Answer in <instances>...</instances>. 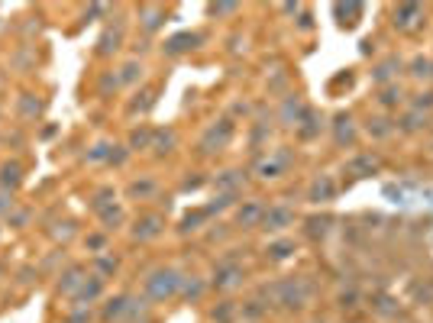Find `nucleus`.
I'll return each instance as SVG.
<instances>
[{
  "label": "nucleus",
  "mask_w": 433,
  "mask_h": 323,
  "mask_svg": "<svg viewBox=\"0 0 433 323\" xmlns=\"http://www.w3.org/2000/svg\"><path fill=\"white\" fill-rule=\"evenodd\" d=\"M311 297H314V288L304 275L282 278V281L272 285V304H278L288 314H301L304 307L311 304Z\"/></svg>",
  "instance_id": "obj_1"
},
{
  "label": "nucleus",
  "mask_w": 433,
  "mask_h": 323,
  "mask_svg": "<svg viewBox=\"0 0 433 323\" xmlns=\"http://www.w3.org/2000/svg\"><path fill=\"white\" fill-rule=\"evenodd\" d=\"M181 291V272L171 265H159L152 268L149 275L142 278V297L152 301V304H169L175 301Z\"/></svg>",
  "instance_id": "obj_2"
},
{
  "label": "nucleus",
  "mask_w": 433,
  "mask_h": 323,
  "mask_svg": "<svg viewBox=\"0 0 433 323\" xmlns=\"http://www.w3.org/2000/svg\"><path fill=\"white\" fill-rule=\"evenodd\" d=\"M243 281H246L243 262H236V258H220L216 268H214V278H210V288H214V291H236Z\"/></svg>",
  "instance_id": "obj_3"
},
{
  "label": "nucleus",
  "mask_w": 433,
  "mask_h": 323,
  "mask_svg": "<svg viewBox=\"0 0 433 323\" xmlns=\"http://www.w3.org/2000/svg\"><path fill=\"white\" fill-rule=\"evenodd\" d=\"M85 281H87V268L81 265V262H68V265L58 272L56 295H58V297H68V301H75Z\"/></svg>",
  "instance_id": "obj_4"
},
{
  "label": "nucleus",
  "mask_w": 433,
  "mask_h": 323,
  "mask_svg": "<svg viewBox=\"0 0 433 323\" xmlns=\"http://www.w3.org/2000/svg\"><path fill=\"white\" fill-rule=\"evenodd\" d=\"M294 165V156L288 152V149H275L272 156H265V158H259V165H255V172H259V178L262 181H272V178H282L288 168Z\"/></svg>",
  "instance_id": "obj_5"
},
{
  "label": "nucleus",
  "mask_w": 433,
  "mask_h": 323,
  "mask_svg": "<svg viewBox=\"0 0 433 323\" xmlns=\"http://www.w3.org/2000/svg\"><path fill=\"white\" fill-rule=\"evenodd\" d=\"M162 233H165V217L162 213H142L139 220L133 223V242H152V240H159Z\"/></svg>",
  "instance_id": "obj_6"
},
{
  "label": "nucleus",
  "mask_w": 433,
  "mask_h": 323,
  "mask_svg": "<svg viewBox=\"0 0 433 323\" xmlns=\"http://www.w3.org/2000/svg\"><path fill=\"white\" fill-rule=\"evenodd\" d=\"M298 220V213L291 207H285V204H275V207H265V217H262V226L259 230L265 233H285L288 226H294Z\"/></svg>",
  "instance_id": "obj_7"
},
{
  "label": "nucleus",
  "mask_w": 433,
  "mask_h": 323,
  "mask_svg": "<svg viewBox=\"0 0 433 323\" xmlns=\"http://www.w3.org/2000/svg\"><path fill=\"white\" fill-rule=\"evenodd\" d=\"M230 139H233V120L214 123V126L204 133V139H201V152H220Z\"/></svg>",
  "instance_id": "obj_8"
},
{
  "label": "nucleus",
  "mask_w": 433,
  "mask_h": 323,
  "mask_svg": "<svg viewBox=\"0 0 433 323\" xmlns=\"http://www.w3.org/2000/svg\"><path fill=\"white\" fill-rule=\"evenodd\" d=\"M262 217H265V204L262 201H246L243 207L236 210L239 230H255V226H262Z\"/></svg>",
  "instance_id": "obj_9"
},
{
  "label": "nucleus",
  "mask_w": 433,
  "mask_h": 323,
  "mask_svg": "<svg viewBox=\"0 0 433 323\" xmlns=\"http://www.w3.org/2000/svg\"><path fill=\"white\" fill-rule=\"evenodd\" d=\"M104 291H107V281L97 275H87V281L81 285V291H78L75 304H87V307H97V301H104Z\"/></svg>",
  "instance_id": "obj_10"
},
{
  "label": "nucleus",
  "mask_w": 433,
  "mask_h": 323,
  "mask_svg": "<svg viewBox=\"0 0 433 323\" xmlns=\"http://www.w3.org/2000/svg\"><path fill=\"white\" fill-rule=\"evenodd\" d=\"M207 281L204 278H198V275H181V291H178V297L181 301H191V304H198L201 297L207 295Z\"/></svg>",
  "instance_id": "obj_11"
},
{
  "label": "nucleus",
  "mask_w": 433,
  "mask_h": 323,
  "mask_svg": "<svg viewBox=\"0 0 433 323\" xmlns=\"http://www.w3.org/2000/svg\"><path fill=\"white\" fill-rule=\"evenodd\" d=\"M333 197H337V181H333L330 175L314 178L311 191H307V201H314V204H327V201H333Z\"/></svg>",
  "instance_id": "obj_12"
},
{
  "label": "nucleus",
  "mask_w": 433,
  "mask_h": 323,
  "mask_svg": "<svg viewBox=\"0 0 433 323\" xmlns=\"http://www.w3.org/2000/svg\"><path fill=\"white\" fill-rule=\"evenodd\" d=\"M117 272H120V258L113 256L110 249L101 252V256H94V262H91V275L104 278V281H107V278H113Z\"/></svg>",
  "instance_id": "obj_13"
},
{
  "label": "nucleus",
  "mask_w": 433,
  "mask_h": 323,
  "mask_svg": "<svg viewBox=\"0 0 433 323\" xmlns=\"http://www.w3.org/2000/svg\"><path fill=\"white\" fill-rule=\"evenodd\" d=\"M120 42H123V29L120 26H110L104 29V36L97 39V56H113V52H120Z\"/></svg>",
  "instance_id": "obj_14"
},
{
  "label": "nucleus",
  "mask_w": 433,
  "mask_h": 323,
  "mask_svg": "<svg viewBox=\"0 0 433 323\" xmlns=\"http://www.w3.org/2000/svg\"><path fill=\"white\" fill-rule=\"evenodd\" d=\"M243 185H246L243 172H223V175L216 178V191L226 194V197H236V194L243 191Z\"/></svg>",
  "instance_id": "obj_15"
},
{
  "label": "nucleus",
  "mask_w": 433,
  "mask_h": 323,
  "mask_svg": "<svg viewBox=\"0 0 433 323\" xmlns=\"http://www.w3.org/2000/svg\"><path fill=\"white\" fill-rule=\"evenodd\" d=\"M19 185H23V165L19 162H7V165L0 168V188L13 194Z\"/></svg>",
  "instance_id": "obj_16"
},
{
  "label": "nucleus",
  "mask_w": 433,
  "mask_h": 323,
  "mask_svg": "<svg viewBox=\"0 0 433 323\" xmlns=\"http://www.w3.org/2000/svg\"><path fill=\"white\" fill-rule=\"evenodd\" d=\"M421 17H424V13H421L417 3H405V7L395 10V26L398 29H414L417 23H421Z\"/></svg>",
  "instance_id": "obj_17"
},
{
  "label": "nucleus",
  "mask_w": 433,
  "mask_h": 323,
  "mask_svg": "<svg viewBox=\"0 0 433 323\" xmlns=\"http://www.w3.org/2000/svg\"><path fill=\"white\" fill-rule=\"evenodd\" d=\"M330 226H333V217H327V213L323 217H307L304 220V236L307 240H323L330 233Z\"/></svg>",
  "instance_id": "obj_18"
},
{
  "label": "nucleus",
  "mask_w": 433,
  "mask_h": 323,
  "mask_svg": "<svg viewBox=\"0 0 433 323\" xmlns=\"http://www.w3.org/2000/svg\"><path fill=\"white\" fill-rule=\"evenodd\" d=\"M97 220H101V226H104V233L110 230H120L123 223H126V213H123L120 204H113V207H107V210L97 213Z\"/></svg>",
  "instance_id": "obj_19"
},
{
  "label": "nucleus",
  "mask_w": 433,
  "mask_h": 323,
  "mask_svg": "<svg viewBox=\"0 0 433 323\" xmlns=\"http://www.w3.org/2000/svg\"><path fill=\"white\" fill-rule=\"evenodd\" d=\"M194 42H201L198 33H181V36H171L169 42H165V52H169V56H181V52H191Z\"/></svg>",
  "instance_id": "obj_20"
},
{
  "label": "nucleus",
  "mask_w": 433,
  "mask_h": 323,
  "mask_svg": "<svg viewBox=\"0 0 433 323\" xmlns=\"http://www.w3.org/2000/svg\"><path fill=\"white\" fill-rule=\"evenodd\" d=\"M210 320L214 323H236L239 320V304H236V301H220V304L210 310Z\"/></svg>",
  "instance_id": "obj_21"
},
{
  "label": "nucleus",
  "mask_w": 433,
  "mask_h": 323,
  "mask_svg": "<svg viewBox=\"0 0 433 323\" xmlns=\"http://www.w3.org/2000/svg\"><path fill=\"white\" fill-rule=\"evenodd\" d=\"M333 126H337V142L339 146H353V142H356V129H353V117H349V113H339Z\"/></svg>",
  "instance_id": "obj_22"
},
{
  "label": "nucleus",
  "mask_w": 433,
  "mask_h": 323,
  "mask_svg": "<svg viewBox=\"0 0 433 323\" xmlns=\"http://www.w3.org/2000/svg\"><path fill=\"white\" fill-rule=\"evenodd\" d=\"M304 117V103H301V97H285V103H282V120H285V126H298V120Z\"/></svg>",
  "instance_id": "obj_23"
},
{
  "label": "nucleus",
  "mask_w": 433,
  "mask_h": 323,
  "mask_svg": "<svg viewBox=\"0 0 433 323\" xmlns=\"http://www.w3.org/2000/svg\"><path fill=\"white\" fill-rule=\"evenodd\" d=\"M291 252H294V240H275L269 249H265V258L269 262H285V258H291Z\"/></svg>",
  "instance_id": "obj_24"
},
{
  "label": "nucleus",
  "mask_w": 433,
  "mask_h": 323,
  "mask_svg": "<svg viewBox=\"0 0 433 323\" xmlns=\"http://www.w3.org/2000/svg\"><path fill=\"white\" fill-rule=\"evenodd\" d=\"M207 207H201V210H194V213H185V220H181V226H178V233L181 236H188V233H198L201 230V223H207Z\"/></svg>",
  "instance_id": "obj_25"
},
{
  "label": "nucleus",
  "mask_w": 433,
  "mask_h": 323,
  "mask_svg": "<svg viewBox=\"0 0 433 323\" xmlns=\"http://www.w3.org/2000/svg\"><path fill=\"white\" fill-rule=\"evenodd\" d=\"M175 142H178L175 129H165V133H155V136H152V149H155V156H169Z\"/></svg>",
  "instance_id": "obj_26"
},
{
  "label": "nucleus",
  "mask_w": 433,
  "mask_h": 323,
  "mask_svg": "<svg viewBox=\"0 0 433 323\" xmlns=\"http://www.w3.org/2000/svg\"><path fill=\"white\" fill-rule=\"evenodd\" d=\"M155 181H152V178H142V181H133L130 188H126V194H130L133 201H146V197H152V194H155Z\"/></svg>",
  "instance_id": "obj_27"
},
{
  "label": "nucleus",
  "mask_w": 433,
  "mask_h": 323,
  "mask_svg": "<svg viewBox=\"0 0 433 323\" xmlns=\"http://www.w3.org/2000/svg\"><path fill=\"white\" fill-rule=\"evenodd\" d=\"M139 17H142V29L155 33V29L162 26V19H165V10H159V7H139Z\"/></svg>",
  "instance_id": "obj_28"
},
{
  "label": "nucleus",
  "mask_w": 433,
  "mask_h": 323,
  "mask_svg": "<svg viewBox=\"0 0 433 323\" xmlns=\"http://www.w3.org/2000/svg\"><path fill=\"white\" fill-rule=\"evenodd\" d=\"M113 204H117V191H113V188H101V191L91 197V210H94V217H97V213L113 207Z\"/></svg>",
  "instance_id": "obj_29"
},
{
  "label": "nucleus",
  "mask_w": 433,
  "mask_h": 323,
  "mask_svg": "<svg viewBox=\"0 0 433 323\" xmlns=\"http://www.w3.org/2000/svg\"><path fill=\"white\" fill-rule=\"evenodd\" d=\"M91 320H94V307L75 304V301H71V310L65 314V323H91Z\"/></svg>",
  "instance_id": "obj_30"
},
{
  "label": "nucleus",
  "mask_w": 433,
  "mask_h": 323,
  "mask_svg": "<svg viewBox=\"0 0 433 323\" xmlns=\"http://www.w3.org/2000/svg\"><path fill=\"white\" fill-rule=\"evenodd\" d=\"M378 168V162L372 156H359V158H353V162H349V172H353V175H372V172H375Z\"/></svg>",
  "instance_id": "obj_31"
},
{
  "label": "nucleus",
  "mask_w": 433,
  "mask_h": 323,
  "mask_svg": "<svg viewBox=\"0 0 433 323\" xmlns=\"http://www.w3.org/2000/svg\"><path fill=\"white\" fill-rule=\"evenodd\" d=\"M85 249L94 252V256L107 252V233H87V236H85Z\"/></svg>",
  "instance_id": "obj_32"
},
{
  "label": "nucleus",
  "mask_w": 433,
  "mask_h": 323,
  "mask_svg": "<svg viewBox=\"0 0 433 323\" xmlns=\"http://www.w3.org/2000/svg\"><path fill=\"white\" fill-rule=\"evenodd\" d=\"M152 136H155V133H152L149 126L136 129V133L130 136V149H152Z\"/></svg>",
  "instance_id": "obj_33"
},
{
  "label": "nucleus",
  "mask_w": 433,
  "mask_h": 323,
  "mask_svg": "<svg viewBox=\"0 0 433 323\" xmlns=\"http://www.w3.org/2000/svg\"><path fill=\"white\" fill-rule=\"evenodd\" d=\"M136 78H142V65L139 62H126L123 65V74H120V84H133Z\"/></svg>",
  "instance_id": "obj_34"
},
{
  "label": "nucleus",
  "mask_w": 433,
  "mask_h": 323,
  "mask_svg": "<svg viewBox=\"0 0 433 323\" xmlns=\"http://www.w3.org/2000/svg\"><path fill=\"white\" fill-rule=\"evenodd\" d=\"M395 68H398V58H388L385 65H378V68H375V74H372V78H375L378 84H385L388 78H391V74H395Z\"/></svg>",
  "instance_id": "obj_35"
},
{
  "label": "nucleus",
  "mask_w": 433,
  "mask_h": 323,
  "mask_svg": "<svg viewBox=\"0 0 433 323\" xmlns=\"http://www.w3.org/2000/svg\"><path fill=\"white\" fill-rule=\"evenodd\" d=\"M337 307L339 310H353V307H359V291H353V288L343 291V295L337 297Z\"/></svg>",
  "instance_id": "obj_36"
},
{
  "label": "nucleus",
  "mask_w": 433,
  "mask_h": 323,
  "mask_svg": "<svg viewBox=\"0 0 433 323\" xmlns=\"http://www.w3.org/2000/svg\"><path fill=\"white\" fill-rule=\"evenodd\" d=\"M421 120L427 123V113H424V117H421V110H414V113H407V117H405V120H401V123H398V126L405 129V133H414V129H421Z\"/></svg>",
  "instance_id": "obj_37"
},
{
  "label": "nucleus",
  "mask_w": 433,
  "mask_h": 323,
  "mask_svg": "<svg viewBox=\"0 0 433 323\" xmlns=\"http://www.w3.org/2000/svg\"><path fill=\"white\" fill-rule=\"evenodd\" d=\"M382 103H385V107H395V103H401V88H398V84L385 88V91H382Z\"/></svg>",
  "instance_id": "obj_38"
},
{
  "label": "nucleus",
  "mask_w": 433,
  "mask_h": 323,
  "mask_svg": "<svg viewBox=\"0 0 433 323\" xmlns=\"http://www.w3.org/2000/svg\"><path fill=\"white\" fill-rule=\"evenodd\" d=\"M139 97H142V101H133V103H130V110H133V113H146L152 103H155V101H152V91H142Z\"/></svg>",
  "instance_id": "obj_39"
},
{
  "label": "nucleus",
  "mask_w": 433,
  "mask_h": 323,
  "mask_svg": "<svg viewBox=\"0 0 433 323\" xmlns=\"http://www.w3.org/2000/svg\"><path fill=\"white\" fill-rule=\"evenodd\" d=\"M19 113H23V117H33V113H42V101H19Z\"/></svg>",
  "instance_id": "obj_40"
},
{
  "label": "nucleus",
  "mask_w": 433,
  "mask_h": 323,
  "mask_svg": "<svg viewBox=\"0 0 433 323\" xmlns=\"http://www.w3.org/2000/svg\"><path fill=\"white\" fill-rule=\"evenodd\" d=\"M13 207H17V201H13V194L10 191H0V213H13Z\"/></svg>",
  "instance_id": "obj_41"
},
{
  "label": "nucleus",
  "mask_w": 433,
  "mask_h": 323,
  "mask_svg": "<svg viewBox=\"0 0 433 323\" xmlns=\"http://www.w3.org/2000/svg\"><path fill=\"white\" fill-rule=\"evenodd\" d=\"M110 88H113V91L120 88V74H113V72H110V74H104V78H101V91L107 94V91H110Z\"/></svg>",
  "instance_id": "obj_42"
},
{
  "label": "nucleus",
  "mask_w": 433,
  "mask_h": 323,
  "mask_svg": "<svg viewBox=\"0 0 433 323\" xmlns=\"http://www.w3.org/2000/svg\"><path fill=\"white\" fill-rule=\"evenodd\" d=\"M388 120H368V133H375V136H388L391 126H385Z\"/></svg>",
  "instance_id": "obj_43"
},
{
  "label": "nucleus",
  "mask_w": 433,
  "mask_h": 323,
  "mask_svg": "<svg viewBox=\"0 0 433 323\" xmlns=\"http://www.w3.org/2000/svg\"><path fill=\"white\" fill-rule=\"evenodd\" d=\"M58 226H62V230H56V240H62V242H65L68 236H71V233H75V223H71V220L58 223Z\"/></svg>",
  "instance_id": "obj_44"
},
{
  "label": "nucleus",
  "mask_w": 433,
  "mask_h": 323,
  "mask_svg": "<svg viewBox=\"0 0 433 323\" xmlns=\"http://www.w3.org/2000/svg\"><path fill=\"white\" fill-rule=\"evenodd\" d=\"M236 3H220V7H210V13H214V17H226V13H236Z\"/></svg>",
  "instance_id": "obj_45"
},
{
  "label": "nucleus",
  "mask_w": 433,
  "mask_h": 323,
  "mask_svg": "<svg viewBox=\"0 0 433 323\" xmlns=\"http://www.w3.org/2000/svg\"><path fill=\"white\" fill-rule=\"evenodd\" d=\"M427 68H430V62H427V58H417L411 74H414V78H427Z\"/></svg>",
  "instance_id": "obj_46"
},
{
  "label": "nucleus",
  "mask_w": 433,
  "mask_h": 323,
  "mask_svg": "<svg viewBox=\"0 0 433 323\" xmlns=\"http://www.w3.org/2000/svg\"><path fill=\"white\" fill-rule=\"evenodd\" d=\"M201 185H204V178H185L181 188H185V191H194V188H201Z\"/></svg>",
  "instance_id": "obj_47"
},
{
  "label": "nucleus",
  "mask_w": 433,
  "mask_h": 323,
  "mask_svg": "<svg viewBox=\"0 0 433 323\" xmlns=\"http://www.w3.org/2000/svg\"><path fill=\"white\" fill-rule=\"evenodd\" d=\"M123 323H155V317H152V314H139V317H130V320H123Z\"/></svg>",
  "instance_id": "obj_48"
}]
</instances>
